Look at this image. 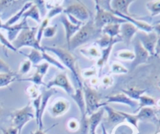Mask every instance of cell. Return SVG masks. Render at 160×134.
<instances>
[{
    "label": "cell",
    "instance_id": "6da1fadb",
    "mask_svg": "<svg viewBox=\"0 0 160 134\" xmlns=\"http://www.w3.org/2000/svg\"><path fill=\"white\" fill-rule=\"evenodd\" d=\"M101 29L95 27L93 20H90L85 25L80 28L79 30L72 36L68 45V50L72 51L79 46L90 42L92 40L98 37L101 35Z\"/></svg>",
    "mask_w": 160,
    "mask_h": 134
},
{
    "label": "cell",
    "instance_id": "7a4b0ae2",
    "mask_svg": "<svg viewBox=\"0 0 160 134\" xmlns=\"http://www.w3.org/2000/svg\"><path fill=\"white\" fill-rule=\"evenodd\" d=\"M45 51L53 52L61 59L63 64L71 70L73 74V78H75V83L78 85L79 88H82V83L80 79L79 74L78 73V66L76 65V59L75 57L71 54L68 50H65L61 47H42Z\"/></svg>",
    "mask_w": 160,
    "mask_h": 134
},
{
    "label": "cell",
    "instance_id": "3957f363",
    "mask_svg": "<svg viewBox=\"0 0 160 134\" xmlns=\"http://www.w3.org/2000/svg\"><path fill=\"white\" fill-rule=\"evenodd\" d=\"M37 31H38V27H33L24 29L20 32V34L12 43L17 51L18 49L23 47H32V48L39 51H43L42 47L40 46L39 43L38 42L35 37Z\"/></svg>",
    "mask_w": 160,
    "mask_h": 134
},
{
    "label": "cell",
    "instance_id": "277c9868",
    "mask_svg": "<svg viewBox=\"0 0 160 134\" xmlns=\"http://www.w3.org/2000/svg\"><path fill=\"white\" fill-rule=\"evenodd\" d=\"M96 10L97 13L94 20H93V23L97 29H102L103 27L108 25V24H121L127 22L126 20L115 16L114 13H111V12L101 9L98 4H96Z\"/></svg>",
    "mask_w": 160,
    "mask_h": 134
},
{
    "label": "cell",
    "instance_id": "5b68a950",
    "mask_svg": "<svg viewBox=\"0 0 160 134\" xmlns=\"http://www.w3.org/2000/svg\"><path fill=\"white\" fill-rule=\"evenodd\" d=\"M64 13L82 23L87 21L90 18V10L82 2L79 1H75L68 6L65 10H64Z\"/></svg>",
    "mask_w": 160,
    "mask_h": 134
},
{
    "label": "cell",
    "instance_id": "8992f818",
    "mask_svg": "<svg viewBox=\"0 0 160 134\" xmlns=\"http://www.w3.org/2000/svg\"><path fill=\"white\" fill-rule=\"evenodd\" d=\"M82 92L85 98L84 99L86 104V115L89 114L92 115L103 104L99 103L100 99L98 92L94 89L91 88L89 85L86 84L84 87H82Z\"/></svg>",
    "mask_w": 160,
    "mask_h": 134
},
{
    "label": "cell",
    "instance_id": "52a82bcc",
    "mask_svg": "<svg viewBox=\"0 0 160 134\" xmlns=\"http://www.w3.org/2000/svg\"><path fill=\"white\" fill-rule=\"evenodd\" d=\"M34 110L30 104H28L25 107L14 112L13 115V123L14 128L18 130V134H21L23 126L34 118Z\"/></svg>",
    "mask_w": 160,
    "mask_h": 134
},
{
    "label": "cell",
    "instance_id": "ba28073f",
    "mask_svg": "<svg viewBox=\"0 0 160 134\" xmlns=\"http://www.w3.org/2000/svg\"><path fill=\"white\" fill-rule=\"evenodd\" d=\"M133 47L135 50V58L131 64L132 70H133L139 64L146 62L148 58V52L144 48L138 38L133 41Z\"/></svg>",
    "mask_w": 160,
    "mask_h": 134
},
{
    "label": "cell",
    "instance_id": "9c48e42d",
    "mask_svg": "<svg viewBox=\"0 0 160 134\" xmlns=\"http://www.w3.org/2000/svg\"><path fill=\"white\" fill-rule=\"evenodd\" d=\"M53 86L62 88H64V90L66 91V92H67L69 95H72L75 93L73 87H72V86L71 85L70 83H69V81L65 73H61V74L58 75L54 79L52 80L51 81H50V82L47 84V88L49 89H50V88L53 87Z\"/></svg>",
    "mask_w": 160,
    "mask_h": 134
},
{
    "label": "cell",
    "instance_id": "30bf717a",
    "mask_svg": "<svg viewBox=\"0 0 160 134\" xmlns=\"http://www.w3.org/2000/svg\"><path fill=\"white\" fill-rule=\"evenodd\" d=\"M54 93H56V90L53 88H50L47 91H44L42 95H41L42 99H41V104H40V109L39 112H38V119L36 120L37 124H38V130H42V128H43L42 118V116H43L44 110H45L46 107H47V104H48L49 99Z\"/></svg>",
    "mask_w": 160,
    "mask_h": 134
},
{
    "label": "cell",
    "instance_id": "8fae6325",
    "mask_svg": "<svg viewBox=\"0 0 160 134\" xmlns=\"http://www.w3.org/2000/svg\"><path fill=\"white\" fill-rule=\"evenodd\" d=\"M120 37L122 38V40L125 42L127 45H129L131 41L132 38L138 31V28L133 25L131 23L127 22L120 24Z\"/></svg>",
    "mask_w": 160,
    "mask_h": 134
},
{
    "label": "cell",
    "instance_id": "7c38bea8",
    "mask_svg": "<svg viewBox=\"0 0 160 134\" xmlns=\"http://www.w3.org/2000/svg\"><path fill=\"white\" fill-rule=\"evenodd\" d=\"M60 20H61V23H62L63 25L64 26V29H65L66 40H67L68 45L70 40L79 30L80 28H81V25L80 24H75L73 23H72L70 21H68L66 15L64 14L61 15Z\"/></svg>",
    "mask_w": 160,
    "mask_h": 134
},
{
    "label": "cell",
    "instance_id": "4fadbf2b",
    "mask_svg": "<svg viewBox=\"0 0 160 134\" xmlns=\"http://www.w3.org/2000/svg\"><path fill=\"white\" fill-rule=\"evenodd\" d=\"M133 0H114L111 1V8L112 11H115L117 13H119L122 15L131 17V14L128 11V7L131 3H133Z\"/></svg>",
    "mask_w": 160,
    "mask_h": 134
},
{
    "label": "cell",
    "instance_id": "5bb4252c",
    "mask_svg": "<svg viewBox=\"0 0 160 134\" xmlns=\"http://www.w3.org/2000/svg\"><path fill=\"white\" fill-rule=\"evenodd\" d=\"M29 28L30 27L28 25L27 19L23 18L22 21H21V23H19V24H14V25L9 26V27L5 25L4 29L7 30V32H8V40L10 41V42H13V41L17 38L19 32H21V31L24 30V29H29Z\"/></svg>",
    "mask_w": 160,
    "mask_h": 134
},
{
    "label": "cell",
    "instance_id": "9a60e30c",
    "mask_svg": "<svg viewBox=\"0 0 160 134\" xmlns=\"http://www.w3.org/2000/svg\"><path fill=\"white\" fill-rule=\"evenodd\" d=\"M107 102L106 104L108 103H118V104H123L126 105L130 106L132 108H134L138 106V103L132 100L130 97L127 96L124 93H119L115 95H111V96L107 97Z\"/></svg>",
    "mask_w": 160,
    "mask_h": 134
},
{
    "label": "cell",
    "instance_id": "2e32d148",
    "mask_svg": "<svg viewBox=\"0 0 160 134\" xmlns=\"http://www.w3.org/2000/svg\"><path fill=\"white\" fill-rule=\"evenodd\" d=\"M103 115H104V108H101L90 115V118L88 119L90 134H96V129L102 119Z\"/></svg>",
    "mask_w": 160,
    "mask_h": 134
},
{
    "label": "cell",
    "instance_id": "e0dca14e",
    "mask_svg": "<svg viewBox=\"0 0 160 134\" xmlns=\"http://www.w3.org/2000/svg\"><path fill=\"white\" fill-rule=\"evenodd\" d=\"M139 40L141 41V44L144 47V48L149 52L150 54H153L154 47H155V42H156V36L155 34L150 35H141L139 38Z\"/></svg>",
    "mask_w": 160,
    "mask_h": 134
},
{
    "label": "cell",
    "instance_id": "ac0fdd59",
    "mask_svg": "<svg viewBox=\"0 0 160 134\" xmlns=\"http://www.w3.org/2000/svg\"><path fill=\"white\" fill-rule=\"evenodd\" d=\"M104 110H105L108 112V122L109 124L118 125L122 122V121H124V120H125L124 117L119 112H116L112 107H108V106H105L104 107Z\"/></svg>",
    "mask_w": 160,
    "mask_h": 134
},
{
    "label": "cell",
    "instance_id": "d6986e66",
    "mask_svg": "<svg viewBox=\"0 0 160 134\" xmlns=\"http://www.w3.org/2000/svg\"><path fill=\"white\" fill-rule=\"evenodd\" d=\"M69 108V103L65 99H58L53 104L51 108V112L53 116H59L65 113Z\"/></svg>",
    "mask_w": 160,
    "mask_h": 134
},
{
    "label": "cell",
    "instance_id": "ffe728a7",
    "mask_svg": "<svg viewBox=\"0 0 160 134\" xmlns=\"http://www.w3.org/2000/svg\"><path fill=\"white\" fill-rule=\"evenodd\" d=\"M71 96L73 98L76 104H78V107L80 109V111L82 114V116H85L86 115V104H85V99H84V95L83 92H82V88H77L75 91V93Z\"/></svg>",
    "mask_w": 160,
    "mask_h": 134
},
{
    "label": "cell",
    "instance_id": "44dd1931",
    "mask_svg": "<svg viewBox=\"0 0 160 134\" xmlns=\"http://www.w3.org/2000/svg\"><path fill=\"white\" fill-rule=\"evenodd\" d=\"M32 5H33V4H32V2L27 3L24 4V5L23 6L22 8L20 10V11L18 12V13H17L15 15H13V17H11V18H10V19H9L8 21H7L4 24H5L6 26H7V27L16 24V23L18 22L20 19H21V18H22L23 13H24V12L28 10V9L30 8Z\"/></svg>",
    "mask_w": 160,
    "mask_h": 134
},
{
    "label": "cell",
    "instance_id": "7402d4cb",
    "mask_svg": "<svg viewBox=\"0 0 160 134\" xmlns=\"http://www.w3.org/2000/svg\"><path fill=\"white\" fill-rule=\"evenodd\" d=\"M120 24H108L102 28L101 32L104 35H107L111 38H115L119 36L120 33Z\"/></svg>",
    "mask_w": 160,
    "mask_h": 134
},
{
    "label": "cell",
    "instance_id": "603a6c76",
    "mask_svg": "<svg viewBox=\"0 0 160 134\" xmlns=\"http://www.w3.org/2000/svg\"><path fill=\"white\" fill-rule=\"evenodd\" d=\"M17 79L18 80V75L13 72L7 73H0V88L8 86L13 81H17Z\"/></svg>",
    "mask_w": 160,
    "mask_h": 134
},
{
    "label": "cell",
    "instance_id": "cb8c5ba5",
    "mask_svg": "<svg viewBox=\"0 0 160 134\" xmlns=\"http://www.w3.org/2000/svg\"><path fill=\"white\" fill-rule=\"evenodd\" d=\"M22 18L27 19V18H31L38 23H41V17L38 11V7L35 5H32L29 9H28L22 15Z\"/></svg>",
    "mask_w": 160,
    "mask_h": 134
},
{
    "label": "cell",
    "instance_id": "d4e9b609",
    "mask_svg": "<svg viewBox=\"0 0 160 134\" xmlns=\"http://www.w3.org/2000/svg\"><path fill=\"white\" fill-rule=\"evenodd\" d=\"M20 53L23 54L24 56H26L27 58H28L29 61L32 63L33 65H38V63L41 61H42V53H40L39 51L35 50V49L32 48L31 49V51L29 54H25L22 51H19Z\"/></svg>",
    "mask_w": 160,
    "mask_h": 134
},
{
    "label": "cell",
    "instance_id": "484cf974",
    "mask_svg": "<svg viewBox=\"0 0 160 134\" xmlns=\"http://www.w3.org/2000/svg\"><path fill=\"white\" fill-rule=\"evenodd\" d=\"M116 43L117 42H113L112 44H111L108 47H106V48L101 49V50H102V55H101V57L100 58V59L98 60V63H97L98 66H101V67H102V66H104V65L107 62L108 59L109 58V55H110L111 51H112V47H113L114 44H116Z\"/></svg>",
    "mask_w": 160,
    "mask_h": 134
},
{
    "label": "cell",
    "instance_id": "4316f807",
    "mask_svg": "<svg viewBox=\"0 0 160 134\" xmlns=\"http://www.w3.org/2000/svg\"><path fill=\"white\" fill-rule=\"evenodd\" d=\"M42 60H46L47 63H50V64L53 65V66L58 67V68L60 69V70H65V67H64L61 63H60L59 62L57 61L56 59H54V58H52L51 56H50V55H49L44 50L42 51Z\"/></svg>",
    "mask_w": 160,
    "mask_h": 134
},
{
    "label": "cell",
    "instance_id": "83f0119b",
    "mask_svg": "<svg viewBox=\"0 0 160 134\" xmlns=\"http://www.w3.org/2000/svg\"><path fill=\"white\" fill-rule=\"evenodd\" d=\"M80 52L83 54L85 56L88 57V58H98V57H100L99 51H98L95 47L81 49V50H80Z\"/></svg>",
    "mask_w": 160,
    "mask_h": 134
},
{
    "label": "cell",
    "instance_id": "f1b7e54d",
    "mask_svg": "<svg viewBox=\"0 0 160 134\" xmlns=\"http://www.w3.org/2000/svg\"><path fill=\"white\" fill-rule=\"evenodd\" d=\"M153 116V110L150 108H143L141 109L137 118H138V119H148V118H152Z\"/></svg>",
    "mask_w": 160,
    "mask_h": 134
},
{
    "label": "cell",
    "instance_id": "f546056e",
    "mask_svg": "<svg viewBox=\"0 0 160 134\" xmlns=\"http://www.w3.org/2000/svg\"><path fill=\"white\" fill-rule=\"evenodd\" d=\"M112 73H127L128 70L125 66L121 65L118 62H113L112 64Z\"/></svg>",
    "mask_w": 160,
    "mask_h": 134
},
{
    "label": "cell",
    "instance_id": "4dcf8cb0",
    "mask_svg": "<svg viewBox=\"0 0 160 134\" xmlns=\"http://www.w3.org/2000/svg\"><path fill=\"white\" fill-rule=\"evenodd\" d=\"M116 56L124 60H133L135 58V55L133 52L127 50H122L118 51L116 53Z\"/></svg>",
    "mask_w": 160,
    "mask_h": 134
},
{
    "label": "cell",
    "instance_id": "1f68e13d",
    "mask_svg": "<svg viewBox=\"0 0 160 134\" xmlns=\"http://www.w3.org/2000/svg\"><path fill=\"white\" fill-rule=\"evenodd\" d=\"M49 22H50V20H49L48 18H46L45 19H44L43 21L41 22V25L38 28L36 39H37V40H38V43H40V41H41V39H42V34H43L44 30H45V29L47 28V24H48Z\"/></svg>",
    "mask_w": 160,
    "mask_h": 134
},
{
    "label": "cell",
    "instance_id": "d6a6232c",
    "mask_svg": "<svg viewBox=\"0 0 160 134\" xmlns=\"http://www.w3.org/2000/svg\"><path fill=\"white\" fill-rule=\"evenodd\" d=\"M123 93L125 95H127V96L130 97V98L134 99H138L141 97V93L144 92V91L141 90H137V89L134 88H130L128 89V90H122Z\"/></svg>",
    "mask_w": 160,
    "mask_h": 134
},
{
    "label": "cell",
    "instance_id": "836d02e7",
    "mask_svg": "<svg viewBox=\"0 0 160 134\" xmlns=\"http://www.w3.org/2000/svg\"><path fill=\"white\" fill-rule=\"evenodd\" d=\"M0 44H2L4 49H7H7H10V50L13 51H17V50L14 48L13 44L4 36V35L1 32H0Z\"/></svg>",
    "mask_w": 160,
    "mask_h": 134
},
{
    "label": "cell",
    "instance_id": "e575fe53",
    "mask_svg": "<svg viewBox=\"0 0 160 134\" xmlns=\"http://www.w3.org/2000/svg\"><path fill=\"white\" fill-rule=\"evenodd\" d=\"M42 78H43V76L36 71L32 78H28V79H24V81H32L35 84H44L43 82H42Z\"/></svg>",
    "mask_w": 160,
    "mask_h": 134
},
{
    "label": "cell",
    "instance_id": "d590c367",
    "mask_svg": "<svg viewBox=\"0 0 160 134\" xmlns=\"http://www.w3.org/2000/svg\"><path fill=\"white\" fill-rule=\"evenodd\" d=\"M57 32V26H52V27H47L43 32L42 36L46 38H52L55 36Z\"/></svg>",
    "mask_w": 160,
    "mask_h": 134
},
{
    "label": "cell",
    "instance_id": "8d00e7d4",
    "mask_svg": "<svg viewBox=\"0 0 160 134\" xmlns=\"http://www.w3.org/2000/svg\"><path fill=\"white\" fill-rule=\"evenodd\" d=\"M18 1H13V0H5V1H0V11L8 9L13 6L16 5Z\"/></svg>",
    "mask_w": 160,
    "mask_h": 134
},
{
    "label": "cell",
    "instance_id": "74e56055",
    "mask_svg": "<svg viewBox=\"0 0 160 134\" xmlns=\"http://www.w3.org/2000/svg\"><path fill=\"white\" fill-rule=\"evenodd\" d=\"M63 7H60V6H58V7H53V8L50 9V12H49L48 15H47V18H48L49 20L51 19L53 17H54L55 15L57 14H59L60 13H61V12L63 11Z\"/></svg>",
    "mask_w": 160,
    "mask_h": 134
},
{
    "label": "cell",
    "instance_id": "f35d334b",
    "mask_svg": "<svg viewBox=\"0 0 160 134\" xmlns=\"http://www.w3.org/2000/svg\"><path fill=\"white\" fill-rule=\"evenodd\" d=\"M36 68H37L36 71L38 72V73H40L41 75L44 76V75L47 73V70H48L49 69V63L44 62L40 65H37Z\"/></svg>",
    "mask_w": 160,
    "mask_h": 134
},
{
    "label": "cell",
    "instance_id": "ab89813d",
    "mask_svg": "<svg viewBox=\"0 0 160 134\" xmlns=\"http://www.w3.org/2000/svg\"><path fill=\"white\" fill-rule=\"evenodd\" d=\"M31 67H32V62L29 60L24 62L22 66H21V70H20V74H26V73H28L30 71Z\"/></svg>",
    "mask_w": 160,
    "mask_h": 134
},
{
    "label": "cell",
    "instance_id": "60d3db41",
    "mask_svg": "<svg viewBox=\"0 0 160 134\" xmlns=\"http://www.w3.org/2000/svg\"><path fill=\"white\" fill-rule=\"evenodd\" d=\"M35 3H36L35 4V5L38 7V11H41V14H40V16H42V17L45 16L46 13H47V9H46L45 7L46 4H44L45 3V2H44V1H35Z\"/></svg>",
    "mask_w": 160,
    "mask_h": 134
},
{
    "label": "cell",
    "instance_id": "b9f144b4",
    "mask_svg": "<svg viewBox=\"0 0 160 134\" xmlns=\"http://www.w3.org/2000/svg\"><path fill=\"white\" fill-rule=\"evenodd\" d=\"M119 113L124 117V118H125V119L128 120L129 122H130L132 125H133L134 126H137V121H138V118H137V116L130 115H128V114L123 113V112H119Z\"/></svg>",
    "mask_w": 160,
    "mask_h": 134
},
{
    "label": "cell",
    "instance_id": "7bdbcfd3",
    "mask_svg": "<svg viewBox=\"0 0 160 134\" xmlns=\"http://www.w3.org/2000/svg\"><path fill=\"white\" fill-rule=\"evenodd\" d=\"M11 70H10V66L5 62L2 59L0 58V73H10Z\"/></svg>",
    "mask_w": 160,
    "mask_h": 134
},
{
    "label": "cell",
    "instance_id": "ee69618b",
    "mask_svg": "<svg viewBox=\"0 0 160 134\" xmlns=\"http://www.w3.org/2000/svg\"><path fill=\"white\" fill-rule=\"evenodd\" d=\"M141 102V106H145V105H152L155 104V101L152 99V98L148 96H141L140 97Z\"/></svg>",
    "mask_w": 160,
    "mask_h": 134
},
{
    "label": "cell",
    "instance_id": "f6af8a7d",
    "mask_svg": "<svg viewBox=\"0 0 160 134\" xmlns=\"http://www.w3.org/2000/svg\"><path fill=\"white\" fill-rule=\"evenodd\" d=\"M28 93L30 95L31 99H35L38 96V90H37L36 86L35 85L32 86V87L31 88H28Z\"/></svg>",
    "mask_w": 160,
    "mask_h": 134
},
{
    "label": "cell",
    "instance_id": "bcb514c9",
    "mask_svg": "<svg viewBox=\"0 0 160 134\" xmlns=\"http://www.w3.org/2000/svg\"><path fill=\"white\" fill-rule=\"evenodd\" d=\"M112 82H113V80L109 76L104 77L102 79V84L104 87H110L112 84Z\"/></svg>",
    "mask_w": 160,
    "mask_h": 134
},
{
    "label": "cell",
    "instance_id": "7dc6e473",
    "mask_svg": "<svg viewBox=\"0 0 160 134\" xmlns=\"http://www.w3.org/2000/svg\"><path fill=\"white\" fill-rule=\"evenodd\" d=\"M79 125H78V122L75 119H72L68 122V127L69 129H72V130H76L78 128Z\"/></svg>",
    "mask_w": 160,
    "mask_h": 134
},
{
    "label": "cell",
    "instance_id": "c3c4849f",
    "mask_svg": "<svg viewBox=\"0 0 160 134\" xmlns=\"http://www.w3.org/2000/svg\"><path fill=\"white\" fill-rule=\"evenodd\" d=\"M4 134H18V130L14 127L9 128L7 129H2Z\"/></svg>",
    "mask_w": 160,
    "mask_h": 134
},
{
    "label": "cell",
    "instance_id": "681fc988",
    "mask_svg": "<svg viewBox=\"0 0 160 134\" xmlns=\"http://www.w3.org/2000/svg\"><path fill=\"white\" fill-rule=\"evenodd\" d=\"M150 9L152 10V11L153 12H157L160 11V1L159 2H156L155 3L152 4V5L149 6Z\"/></svg>",
    "mask_w": 160,
    "mask_h": 134
},
{
    "label": "cell",
    "instance_id": "f907efd6",
    "mask_svg": "<svg viewBox=\"0 0 160 134\" xmlns=\"http://www.w3.org/2000/svg\"><path fill=\"white\" fill-rule=\"evenodd\" d=\"M84 76L87 77V78H89V77H92L93 75L96 74V69H90V70H87V71L84 72Z\"/></svg>",
    "mask_w": 160,
    "mask_h": 134
},
{
    "label": "cell",
    "instance_id": "816d5d0a",
    "mask_svg": "<svg viewBox=\"0 0 160 134\" xmlns=\"http://www.w3.org/2000/svg\"><path fill=\"white\" fill-rule=\"evenodd\" d=\"M156 52H157V53H160V38H159V39H158V43H157Z\"/></svg>",
    "mask_w": 160,
    "mask_h": 134
},
{
    "label": "cell",
    "instance_id": "f5cc1de1",
    "mask_svg": "<svg viewBox=\"0 0 160 134\" xmlns=\"http://www.w3.org/2000/svg\"><path fill=\"white\" fill-rule=\"evenodd\" d=\"M155 29V30H156V32H158V34L160 35V24L159 25H157Z\"/></svg>",
    "mask_w": 160,
    "mask_h": 134
},
{
    "label": "cell",
    "instance_id": "db71d44e",
    "mask_svg": "<svg viewBox=\"0 0 160 134\" xmlns=\"http://www.w3.org/2000/svg\"><path fill=\"white\" fill-rule=\"evenodd\" d=\"M98 83V79L97 78H93L91 80V84H96Z\"/></svg>",
    "mask_w": 160,
    "mask_h": 134
},
{
    "label": "cell",
    "instance_id": "11a10c76",
    "mask_svg": "<svg viewBox=\"0 0 160 134\" xmlns=\"http://www.w3.org/2000/svg\"><path fill=\"white\" fill-rule=\"evenodd\" d=\"M5 28V24H2V20H1V18H0V29H3Z\"/></svg>",
    "mask_w": 160,
    "mask_h": 134
},
{
    "label": "cell",
    "instance_id": "9f6ffc18",
    "mask_svg": "<svg viewBox=\"0 0 160 134\" xmlns=\"http://www.w3.org/2000/svg\"><path fill=\"white\" fill-rule=\"evenodd\" d=\"M101 127H102V130H103V134H108V133L107 132H106V130H105V129H104V125H101Z\"/></svg>",
    "mask_w": 160,
    "mask_h": 134
},
{
    "label": "cell",
    "instance_id": "6f0895ef",
    "mask_svg": "<svg viewBox=\"0 0 160 134\" xmlns=\"http://www.w3.org/2000/svg\"><path fill=\"white\" fill-rule=\"evenodd\" d=\"M34 134H45V132H42V130H38V131H36V132H35Z\"/></svg>",
    "mask_w": 160,
    "mask_h": 134
},
{
    "label": "cell",
    "instance_id": "680465c9",
    "mask_svg": "<svg viewBox=\"0 0 160 134\" xmlns=\"http://www.w3.org/2000/svg\"><path fill=\"white\" fill-rule=\"evenodd\" d=\"M159 124H160V120H159Z\"/></svg>",
    "mask_w": 160,
    "mask_h": 134
}]
</instances>
